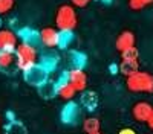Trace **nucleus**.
Instances as JSON below:
<instances>
[{"label":"nucleus","mask_w":153,"mask_h":134,"mask_svg":"<svg viewBox=\"0 0 153 134\" xmlns=\"http://www.w3.org/2000/svg\"><path fill=\"white\" fill-rule=\"evenodd\" d=\"M126 85L133 93H153V75L138 70L133 75L127 76Z\"/></svg>","instance_id":"obj_1"},{"label":"nucleus","mask_w":153,"mask_h":134,"mask_svg":"<svg viewBox=\"0 0 153 134\" xmlns=\"http://www.w3.org/2000/svg\"><path fill=\"white\" fill-rule=\"evenodd\" d=\"M55 24L58 31H74L78 24V15L72 5H63L55 14Z\"/></svg>","instance_id":"obj_2"},{"label":"nucleus","mask_w":153,"mask_h":134,"mask_svg":"<svg viewBox=\"0 0 153 134\" xmlns=\"http://www.w3.org/2000/svg\"><path fill=\"white\" fill-rule=\"evenodd\" d=\"M14 55H16L17 69L22 72L37 63V47H32L29 44H25V43L17 44Z\"/></svg>","instance_id":"obj_3"},{"label":"nucleus","mask_w":153,"mask_h":134,"mask_svg":"<svg viewBox=\"0 0 153 134\" xmlns=\"http://www.w3.org/2000/svg\"><path fill=\"white\" fill-rule=\"evenodd\" d=\"M49 75H51V73H48L38 63L32 64L26 70H23V79H25V82L32 85V87H37V89L40 87V85H43L46 81H49Z\"/></svg>","instance_id":"obj_4"},{"label":"nucleus","mask_w":153,"mask_h":134,"mask_svg":"<svg viewBox=\"0 0 153 134\" xmlns=\"http://www.w3.org/2000/svg\"><path fill=\"white\" fill-rule=\"evenodd\" d=\"M78 119H80V105L74 101H68L65 107L61 108V122L66 125H74L76 124Z\"/></svg>","instance_id":"obj_5"},{"label":"nucleus","mask_w":153,"mask_h":134,"mask_svg":"<svg viewBox=\"0 0 153 134\" xmlns=\"http://www.w3.org/2000/svg\"><path fill=\"white\" fill-rule=\"evenodd\" d=\"M17 38L22 40V43L25 44H29L32 47H37L40 44V32L35 31L34 28H29V26H25V28H20L17 32Z\"/></svg>","instance_id":"obj_6"},{"label":"nucleus","mask_w":153,"mask_h":134,"mask_svg":"<svg viewBox=\"0 0 153 134\" xmlns=\"http://www.w3.org/2000/svg\"><path fill=\"white\" fill-rule=\"evenodd\" d=\"M17 35L9 29H0V51L16 52L17 49Z\"/></svg>","instance_id":"obj_7"},{"label":"nucleus","mask_w":153,"mask_h":134,"mask_svg":"<svg viewBox=\"0 0 153 134\" xmlns=\"http://www.w3.org/2000/svg\"><path fill=\"white\" fill-rule=\"evenodd\" d=\"M69 84L76 92H84L87 87V75L84 73V70L78 69L69 70Z\"/></svg>","instance_id":"obj_8"},{"label":"nucleus","mask_w":153,"mask_h":134,"mask_svg":"<svg viewBox=\"0 0 153 134\" xmlns=\"http://www.w3.org/2000/svg\"><path fill=\"white\" fill-rule=\"evenodd\" d=\"M152 113H153V107L149 102H144V101L135 104L133 108H132V114L138 122H147L149 117L152 116Z\"/></svg>","instance_id":"obj_9"},{"label":"nucleus","mask_w":153,"mask_h":134,"mask_svg":"<svg viewBox=\"0 0 153 134\" xmlns=\"http://www.w3.org/2000/svg\"><path fill=\"white\" fill-rule=\"evenodd\" d=\"M40 43L49 49L58 46V31L55 28H43L40 31Z\"/></svg>","instance_id":"obj_10"},{"label":"nucleus","mask_w":153,"mask_h":134,"mask_svg":"<svg viewBox=\"0 0 153 134\" xmlns=\"http://www.w3.org/2000/svg\"><path fill=\"white\" fill-rule=\"evenodd\" d=\"M17 69V63H16V55L12 52H5L0 51V72L3 73H12V70Z\"/></svg>","instance_id":"obj_11"},{"label":"nucleus","mask_w":153,"mask_h":134,"mask_svg":"<svg viewBox=\"0 0 153 134\" xmlns=\"http://www.w3.org/2000/svg\"><path fill=\"white\" fill-rule=\"evenodd\" d=\"M58 61H60V58H58L57 53H54V52H46V53H43V55L40 56L38 64H40L48 73H52V72L57 69V66H58Z\"/></svg>","instance_id":"obj_12"},{"label":"nucleus","mask_w":153,"mask_h":134,"mask_svg":"<svg viewBox=\"0 0 153 134\" xmlns=\"http://www.w3.org/2000/svg\"><path fill=\"white\" fill-rule=\"evenodd\" d=\"M115 46H117V49L120 52L126 51V49H130L135 46V35L133 32L130 31H124L118 35V38H117V43H115Z\"/></svg>","instance_id":"obj_13"},{"label":"nucleus","mask_w":153,"mask_h":134,"mask_svg":"<svg viewBox=\"0 0 153 134\" xmlns=\"http://www.w3.org/2000/svg\"><path fill=\"white\" fill-rule=\"evenodd\" d=\"M69 59L72 69H78V70H84V67L87 66V55L84 52L80 51H71L69 53Z\"/></svg>","instance_id":"obj_14"},{"label":"nucleus","mask_w":153,"mask_h":134,"mask_svg":"<svg viewBox=\"0 0 153 134\" xmlns=\"http://www.w3.org/2000/svg\"><path fill=\"white\" fill-rule=\"evenodd\" d=\"M81 104L84 105V108L87 110V111H95L100 101H98V96L95 92H83L81 94Z\"/></svg>","instance_id":"obj_15"},{"label":"nucleus","mask_w":153,"mask_h":134,"mask_svg":"<svg viewBox=\"0 0 153 134\" xmlns=\"http://www.w3.org/2000/svg\"><path fill=\"white\" fill-rule=\"evenodd\" d=\"M75 94H76V90L72 87L69 82L57 87V96H60L61 99H65V101H72L75 97Z\"/></svg>","instance_id":"obj_16"},{"label":"nucleus","mask_w":153,"mask_h":134,"mask_svg":"<svg viewBox=\"0 0 153 134\" xmlns=\"http://www.w3.org/2000/svg\"><path fill=\"white\" fill-rule=\"evenodd\" d=\"M38 94L45 99H51V97L57 96V87H55V82H51V81H46L43 85L38 87Z\"/></svg>","instance_id":"obj_17"},{"label":"nucleus","mask_w":153,"mask_h":134,"mask_svg":"<svg viewBox=\"0 0 153 134\" xmlns=\"http://www.w3.org/2000/svg\"><path fill=\"white\" fill-rule=\"evenodd\" d=\"M75 40L74 31H58V46L60 49H68Z\"/></svg>","instance_id":"obj_18"},{"label":"nucleus","mask_w":153,"mask_h":134,"mask_svg":"<svg viewBox=\"0 0 153 134\" xmlns=\"http://www.w3.org/2000/svg\"><path fill=\"white\" fill-rule=\"evenodd\" d=\"M5 134H28L26 128L19 120H9L5 125Z\"/></svg>","instance_id":"obj_19"},{"label":"nucleus","mask_w":153,"mask_h":134,"mask_svg":"<svg viewBox=\"0 0 153 134\" xmlns=\"http://www.w3.org/2000/svg\"><path fill=\"white\" fill-rule=\"evenodd\" d=\"M118 69H120V72L123 73V75L130 76V75H133V73H136L139 70V64H138V61H121Z\"/></svg>","instance_id":"obj_20"},{"label":"nucleus","mask_w":153,"mask_h":134,"mask_svg":"<svg viewBox=\"0 0 153 134\" xmlns=\"http://www.w3.org/2000/svg\"><path fill=\"white\" fill-rule=\"evenodd\" d=\"M100 127H101L100 119H97V117H87V119H84V122H83V130H84V133H87V134H92V133L100 131Z\"/></svg>","instance_id":"obj_21"},{"label":"nucleus","mask_w":153,"mask_h":134,"mask_svg":"<svg viewBox=\"0 0 153 134\" xmlns=\"http://www.w3.org/2000/svg\"><path fill=\"white\" fill-rule=\"evenodd\" d=\"M138 58H139V52H138V49L135 46L121 52V59L123 61H138Z\"/></svg>","instance_id":"obj_22"},{"label":"nucleus","mask_w":153,"mask_h":134,"mask_svg":"<svg viewBox=\"0 0 153 134\" xmlns=\"http://www.w3.org/2000/svg\"><path fill=\"white\" fill-rule=\"evenodd\" d=\"M14 8V0H0V15L8 14Z\"/></svg>","instance_id":"obj_23"},{"label":"nucleus","mask_w":153,"mask_h":134,"mask_svg":"<svg viewBox=\"0 0 153 134\" xmlns=\"http://www.w3.org/2000/svg\"><path fill=\"white\" fill-rule=\"evenodd\" d=\"M129 6H130V9H133V11H141L143 8H146V5H144L143 0H129Z\"/></svg>","instance_id":"obj_24"},{"label":"nucleus","mask_w":153,"mask_h":134,"mask_svg":"<svg viewBox=\"0 0 153 134\" xmlns=\"http://www.w3.org/2000/svg\"><path fill=\"white\" fill-rule=\"evenodd\" d=\"M71 3L75 8H86L89 3H91V0H71Z\"/></svg>","instance_id":"obj_25"},{"label":"nucleus","mask_w":153,"mask_h":134,"mask_svg":"<svg viewBox=\"0 0 153 134\" xmlns=\"http://www.w3.org/2000/svg\"><path fill=\"white\" fill-rule=\"evenodd\" d=\"M118 134H136V131L132 130V128H123Z\"/></svg>","instance_id":"obj_26"},{"label":"nucleus","mask_w":153,"mask_h":134,"mask_svg":"<svg viewBox=\"0 0 153 134\" xmlns=\"http://www.w3.org/2000/svg\"><path fill=\"white\" fill-rule=\"evenodd\" d=\"M147 125H149V128L150 130H153V113H152V116L149 117V120H147Z\"/></svg>","instance_id":"obj_27"},{"label":"nucleus","mask_w":153,"mask_h":134,"mask_svg":"<svg viewBox=\"0 0 153 134\" xmlns=\"http://www.w3.org/2000/svg\"><path fill=\"white\" fill-rule=\"evenodd\" d=\"M98 2L104 3V5H109V3H112V0H98Z\"/></svg>","instance_id":"obj_28"},{"label":"nucleus","mask_w":153,"mask_h":134,"mask_svg":"<svg viewBox=\"0 0 153 134\" xmlns=\"http://www.w3.org/2000/svg\"><path fill=\"white\" fill-rule=\"evenodd\" d=\"M143 2H144V5L147 6V5H152V3H153V0H143Z\"/></svg>","instance_id":"obj_29"},{"label":"nucleus","mask_w":153,"mask_h":134,"mask_svg":"<svg viewBox=\"0 0 153 134\" xmlns=\"http://www.w3.org/2000/svg\"><path fill=\"white\" fill-rule=\"evenodd\" d=\"M2 24H3V21H2V15H0V29H2Z\"/></svg>","instance_id":"obj_30"},{"label":"nucleus","mask_w":153,"mask_h":134,"mask_svg":"<svg viewBox=\"0 0 153 134\" xmlns=\"http://www.w3.org/2000/svg\"><path fill=\"white\" fill-rule=\"evenodd\" d=\"M92 134H101V133H100V131H97V133H92Z\"/></svg>","instance_id":"obj_31"}]
</instances>
